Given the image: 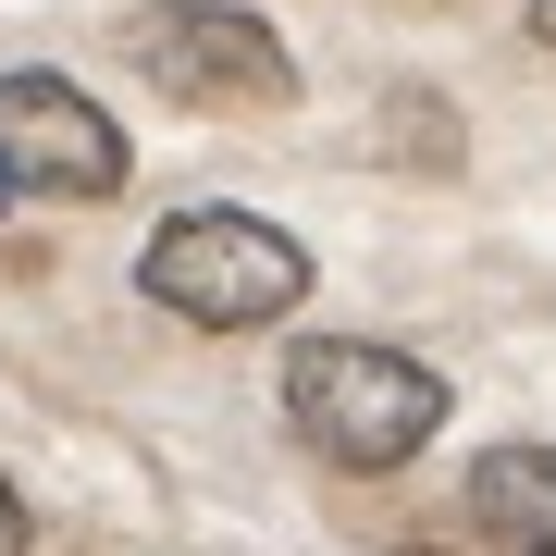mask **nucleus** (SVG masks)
<instances>
[{
  "label": "nucleus",
  "mask_w": 556,
  "mask_h": 556,
  "mask_svg": "<svg viewBox=\"0 0 556 556\" xmlns=\"http://www.w3.org/2000/svg\"><path fill=\"white\" fill-rule=\"evenodd\" d=\"M137 285L174 321H199V334H260V321H285L309 298V248L285 223H260V211H174L149 236Z\"/></svg>",
  "instance_id": "nucleus-2"
},
{
  "label": "nucleus",
  "mask_w": 556,
  "mask_h": 556,
  "mask_svg": "<svg viewBox=\"0 0 556 556\" xmlns=\"http://www.w3.org/2000/svg\"><path fill=\"white\" fill-rule=\"evenodd\" d=\"M124 62L161 75L174 100H199V112H273V100H298L285 38L260 13H236V0H161V13H137L124 25Z\"/></svg>",
  "instance_id": "nucleus-3"
},
{
  "label": "nucleus",
  "mask_w": 556,
  "mask_h": 556,
  "mask_svg": "<svg viewBox=\"0 0 556 556\" xmlns=\"http://www.w3.org/2000/svg\"><path fill=\"white\" fill-rule=\"evenodd\" d=\"M0 186L25 199H112L124 186V124L62 75H0Z\"/></svg>",
  "instance_id": "nucleus-4"
},
{
  "label": "nucleus",
  "mask_w": 556,
  "mask_h": 556,
  "mask_svg": "<svg viewBox=\"0 0 556 556\" xmlns=\"http://www.w3.org/2000/svg\"><path fill=\"white\" fill-rule=\"evenodd\" d=\"M0 556H25V495L0 482Z\"/></svg>",
  "instance_id": "nucleus-6"
},
{
  "label": "nucleus",
  "mask_w": 556,
  "mask_h": 556,
  "mask_svg": "<svg viewBox=\"0 0 556 556\" xmlns=\"http://www.w3.org/2000/svg\"><path fill=\"white\" fill-rule=\"evenodd\" d=\"M0 199H13V186H0Z\"/></svg>",
  "instance_id": "nucleus-8"
},
{
  "label": "nucleus",
  "mask_w": 556,
  "mask_h": 556,
  "mask_svg": "<svg viewBox=\"0 0 556 556\" xmlns=\"http://www.w3.org/2000/svg\"><path fill=\"white\" fill-rule=\"evenodd\" d=\"M285 420H298V445H309V457H334V470L383 482V470H408V457L445 433V383L420 371L408 346L309 334L298 358H285Z\"/></svg>",
  "instance_id": "nucleus-1"
},
{
  "label": "nucleus",
  "mask_w": 556,
  "mask_h": 556,
  "mask_svg": "<svg viewBox=\"0 0 556 556\" xmlns=\"http://www.w3.org/2000/svg\"><path fill=\"white\" fill-rule=\"evenodd\" d=\"M470 519L519 556H556V445H495L470 470Z\"/></svg>",
  "instance_id": "nucleus-5"
},
{
  "label": "nucleus",
  "mask_w": 556,
  "mask_h": 556,
  "mask_svg": "<svg viewBox=\"0 0 556 556\" xmlns=\"http://www.w3.org/2000/svg\"><path fill=\"white\" fill-rule=\"evenodd\" d=\"M532 38H544V50H556V0H532Z\"/></svg>",
  "instance_id": "nucleus-7"
}]
</instances>
